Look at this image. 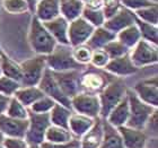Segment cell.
Returning a JSON list of instances; mask_svg holds the SVG:
<instances>
[{
	"instance_id": "3957f363",
	"label": "cell",
	"mask_w": 158,
	"mask_h": 148,
	"mask_svg": "<svg viewBox=\"0 0 158 148\" xmlns=\"http://www.w3.org/2000/svg\"><path fill=\"white\" fill-rule=\"evenodd\" d=\"M46 66L51 71L61 73L69 70H81L86 67L80 66L73 57L70 45L56 44L52 52L46 56Z\"/></svg>"
},
{
	"instance_id": "7a4b0ae2",
	"label": "cell",
	"mask_w": 158,
	"mask_h": 148,
	"mask_svg": "<svg viewBox=\"0 0 158 148\" xmlns=\"http://www.w3.org/2000/svg\"><path fill=\"white\" fill-rule=\"evenodd\" d=\"M28 43L34 52L40 56H48L56 46V41L49 33L42 22L33 17L28 31Z\"/></svg>"
},
{
	"instance_id": "f907efd6",
	"label": "cell",
	"mask_w": 158,
	"mask_h": 148,
	"mask_svg": "<svg viewBox=\"0 0 158 148\" xmlns=\"http://www.w3.org/2000/svg\"><path fill=\"white\" fill-rule=\"evenodd\" d=\"M80 1H81V2H87L88 0H80Z\"/></svg>"
},
{
	"instance_id": "f5cc1de1",
	"label": "cell",
	"mask_w": 158,
	"mask_h": 148,
	"mask_svg": "<svg viewBox=\"0 0 158 148\" xmlns=\"http://www.w3.org/2000/svg\"><path fill=\"white\" fill-rule=\"evenodd\" d=\"M0 148H5V147H3V145H2V144H0Z\"/></svg>"
},
{
	"instance_id": "277c9868",
	"label": "cell",
	"mask_w": 158,
	"mask_h": 148,
	"mask_svg": "<svg viewBox=\"0 0 158 148\" xmlns=\"http://www.w3.org/2000/svg\"><path fill=\"white\" fill-rule=\"evenodd\" d=\"M127 99H128L129 108H130V118H129L127 125L131 127V128L143 130L150 115L157 109L142 102L132 89L128 88Z\"/></svg>"
},
{
	"instance_id": "e575fe53",
	"label": "cell",
	"mask_w": 158,
	"mask_h": 148,
	"mask_svg": "<svg viewBox=\"0 0 158 148\" xmlns=\"http://www.w3.org/2000/svg\"><path fill=\"white\" fill-rule=\"evenodd\" d=\"M137 18H139L142 22L152 24V25H157L158 24V8L157 3L152 5V6L146 7L142 9L135 10L133 11Z\"/></svg>"
},
{
	"instance_id": "8d00e7d4",
	"label": "cell",
	"mask_w": 158,
	"mask_h": 148,
	"mask_svg": "<svg viewBox=\"0 0 158 148\" xmlns=\"http://www.w3.org/2000/svg\"><path fill=\"white\" fill-rule=\"evenodd\" d=\"M103 50L107 53V56L110 57V59H115V58H118V57L128 54L129 51H130L128 48H125V46L116 39L111 41L109 44H106Z\"/></svg>"
},
{
	"instance_id": "2e32d148",
	"label": "cell",
	"mask_w": 158,
	"mask_h": 148,
	"mask_svg": "<svg viewBox=\"0 0 158 148\" xmlns=\"http://www.w3.org/2000/svg\"><path fill=\"white\" fill-rule=\"evenodd\" d=\"M124 148H147L148 135L143 130L123 125L118 128Z\"/></svg>"
},
{
	"instance_id": "4dcf8cb0",
	"label": "cell",
	"mask_w": 158,
	"mask_h": 148,
	"mask_svg": "<svg viewBox=\"0 0 158 148\" xmlns=\"http://www.w3.org/2000/svg\"><path fill=\"white\" fill-rule=\"evenodd\" d=\"M135 23L138 26L140 34H141V40H145L147 42L152 43L154 45L158 44V27L157 25L142 22L139 18H137L135 15Z\"/></svg>"
},
{
	"instance_id": "1f68e13d",
	"label": "cell",
	"mask_w": 158,
	"mask_h": 148,
	"mask_svg": "<svg viewBox=\"0 0 158 148\" xmlns=\"http://www.w3.org/2000/svg\"><path fill=\"white\" fill-rule=\"evenodd\" d=\"M28 113H30L28 108L23 105L16 97H14V96L10 97L5 114H7L10 118L18 119V120H27L28 119Z\"/></svg>"
},
{
	"instance_id": "836d02e7",
	"label": "cell",
	"mask_w": 158,
	"mask_h": 148,
	"mask_svg": "<svg viewBox=\"0 0 158 148\" xmlns=\"http://www.w3.org/2000/svg\"><path fill=\"white\" fill-rule=\"evenodd\" d=\"M71 50H73V59L76 60L80 66L86 67L87 65H89L93 53V50L89 46H87L86 44H81V45L71 46Z\"/></svg>"
},
{
	"instance_id": "5b68a950",
	"label": "cell",
	"mask_w": 158,
	"mask_h": 148,
	"mask_svg": "<svg viewBox=\"0 0 158 148\" xmlns=\"http://www.w3.org/2000/svg\"><path fill=\"white\" fill-rule=\"evenodd\" d=\"M51 121L49 113H28V127L25 135V140L30 146H40L45 140V132Z\"/></svg>"
},
{
	"instance_id": "f1b7e54d",
	"label": "cell",
	"mask_w": 158,
	"mask_h": 148,
	"mask_svg": "<svg viewBox=\"0 0 158 148\" xmlns=\"http://www.w3.org/2000/svg\"><path fill=\"white\" fill-rule=\"evenodd\" d=\"M75 137L69 131V129H64L56 125H50L45 132V140L44 142H54V144H67L75 140Z\"/></svg>"
},
{
	"instance_id": "9c48e42d",
	"label": "cell",
	"mask_w": 158,
	"mask_h": 148,
	"mask_svg": "<svg viewBox=\"0 0 158 148\" xmlns=\"http://www.w3.org/2000/svg\"><path fill=\"white\" fill-rule=\"evenodd\" d=\"M113 78L109 73H102L101 70H86L80 74V87L81 92L98 94Z\"/></svg>"
},
{
	"instance_id": "4316f807",
	"label": "cell",
	"mask_w": 158,
	"mask_h": 148,
	"mask_svg": "<svg viewBox=\"0 0 158 148\" xmlns=\"http://www.w3.org/2000/svg\"><path fill=\"white\" fill-rule=\"evenodd\" d=\"M43 96L44 94L39 88V86H20L18 91L15 93L14 97H16L26 108H30L33 103H35Z\"/></svg>"
},
{
	"instance_id": "d590c367",
	"label": "cell",
	"mask_w": 158,
	"mask_h": 148,
	"mask_svg": "<svg viewBox=\"0 0 158 148\" xmlns=\"http://www.w3.org/2000/svg\"><path fill=\"white\" fill-rule=\"evenodd\" d=\"M20 82L17 80L6 77V76L1 75L0 76V94L6 96H11L15 95V93L18 91V88L20 87Z\"/></svg>"
},
{
	"instance_id": "bcb514c9",
	"label": "cell",
	"mask_w": 158,
	"mask_h": 148,
	"mask_svg": "<svg viewBox=\"0 0 158 148\" xmlns=\"http://www.w3.org/2000/svg\"><path fill=\"white\" fill-rule=\"evenodd\" d=\"M25 2L27 3V6H28V9H30V11L34 13V11H35V8H36L37 0H25Z\"/></svg>"
},
{
	"instance_id": "11a10c76",
	"label": "cell",
	"mask_w": 158,
	"mask_h": 148,
	"mask_svg": "<svg viewBox=\"0 0 158 148\" xmlns=\"http://www.w3.org/2000/svg\"><path fill=\"white\" fill-rule=\"evenodd\" d=\"M0 53H1V48H0Z\"/></svg>"
},
{
	"instance_id": "f35d334b",
	"label": "cell",
	"mask_w": 158,
	"mask_h": 148,
	"mask_svg": "<svg viewBox=\"0 0 158 148\" xmlns=\"http://www.w3.org/2000/svg\"><path fill=\"white\" fill-rule=\"evenodd\" d=\"M2 6L10 14H23L30 10L25 0H2Z\"/></svg>"
},
{
	"instance_id": "7c38bea8",
	"label": "cell",
	"mask_w": 158,
	"mask_h": 148,
	"mask_svg": "<svg viewBox=\"0 0 158 148\" xmlns=\"http://www.w3.org/2000/svg\"><path fill=\"white\" fill-rule=\"evenodd\" d=\"M52 74L63 94L70 99L78 93L81 92L80 70H69V71H61V73L52 71Z\"/></svg>"
},
{
	"instance_id": "603a6c76",
	"label": "cell",
	"mask_w": 158,
	"mask_h": 148,
	"mask_svg": "<svg viewBox=\"0 0 158 148\" xmlns=\"http://www.w3.org/2000/svg\"><path fill=\"white\" fill-rule=\"evenodd\" d=\"M103 123V140L98 148H124L122 137L118 128L113 127L109 122L102 119Z\"/></svg>"
},
{
	"instance_id": "5bb4252c",
	"label": "cell",
	"mask_w": 158,
	"mask_h": 148,
	"mask_svg": "<svg viewBox=\"0 0 158 148\" xmlns=\"http://www.w3.org/2000/svg\"><path fill=\"white\" fill-rule=\"evenodd\" d=\"M28 127L27 120H18L8 116L7 114H0V131L5 137H18L25 138Z\"/></svg>"
},
{
	"instance_id": "8992f818",
	"label": "cell",
	"mask_w": 158,
	"mask_h": 148,
	"mask_svg": "<svg viewBox=\"0 0 158 148\" xmlns=\"http://www.w3.org/2000/svg\"><path fill=\"white\" fill-rule=\"evenodd\" d=\"M22 67V86H37L43 77V74L48 68L46 66V56L36 54L33 58L26 59L20 63Z\"/></svg>"
},
{
	"instance_id": "83f0119b",
	"label": "cell",
	"mask_w": 158,
	"mask_h": 148,
	"mask_svg": "<svg viewBox=\"0 0 158 148\" xmlns=\"http://www.w3.org/2000/svg\"><path fill=\"white\" fill-rule=\"evenodd\" d=\"M0 66H1V73H2L3 76L9 77V78L20 82L22 76H23L20 63L16 62L15 60L9 58L2 51L0 53Z\"/></svg>"
},
{
	"instance_id": "ac0fdd59",
	"label": "cell",
	"mask_w": 158,
	"mask_h": 148,
	"mask_svg": "<svg viewBox=\"0 0 158 148\" xmlns=\"http://www.w3.org/2000/svg\"><path fill=\"white\" fill-rule=\"evenodd\" d=\"M44 27L49 31V33L53 36L58 44L69 45L68 40V28H69V22L63 18L61 15L56 17L54 19H51L49 22L43 23Z\"/></svg>"
},
{
	"instance_id": "ba28073f",
	"label": "cell",
	"mask_w": 158,
	"mask_h": 148,
	"mask_svg": "<svg viewBox=\"0 0 158 148\" xmlns=\"http://www.w3.org/2000/svg\"><path fill=\"white\" fill-rule=\"evenodd\" d=\"M130 59L137 68L152 66L158 61L157 45L147 42L145 40H140L130 51Z\"/></svg>"
},
{
	"instance_id": "cb8c5ba5",
	"label": "cell",
	"mask_w": 158,
	"mask_h": 148,
	"mask_svg": "<svg viewBox=\"0 0 158 148\" xmlns=\"http://www.w3.org/2000/svg\"><path fill=\"white\" fill-rule=\"evenodd\" d=\"M116 39V35L112 32H110L109 30H106L104 26L96 27L88 41L86 42V45L89 46L90 49L94 50H99L104 49V46L106 44H109L111 41Z\"/></svg>"
},
{
	"instance_id": "c3c4849f",
	"label": "cell",
	"mask_w": 158,
	"mask_h": 148,
	"mask_svg": "<svg viewBox=\"0 0 158 148\" xmlns=\"http://www.w3.org/2000/svg\"><path fill=\"white\" fill-rule=\"evenodd\" d=\"M28 148H41L40 146H28Z\"/></svg>"
},
{
	"instance_id": "e0dca14e",
	"label": "cell",
	"mask_w": 158,
	"mask_h": 148,
	"mask_svg": "<svg viewBox=\"0 0 158 148\" xmlns=\"http://www.w3.org/2000/svg\"><path fill=\"white\" fill-rule=\"evenodd\" d=\"M106 73H109L112 76H118V77H125V76L133 75L138 71V68L133 65V62L130 59V56L124 54L122 57H118L115 59H111L109 63L104 68Z\"/></svg>"
},
{
	"instance_id": "8fae6325",
	"label": "cell",
	"mask_w": 158,
	"mask_h": 148,
	"mask_svg": "<svg viewBox=\"0 0 158 148\" xmlns=\"http://www.w3.org/2000/svg\"><path fill=\"white\" fill-rule=\"evenodd\" d=\"M95 27L92 24H89L82 17H79L77 19L69 23L68 28V40H69L70 46H77L86 44L90 35L93 34Z\"/></svg>"
},
{
	"instance_id": "52a82bcc",
	"label": "cell",
	"mask_w": 158,
	"mask_h": 148,
	"mask_svg": "<svg viewBox=\"0 0 158 148\" xmlns=\"http://www.w3.org/2000/svg\"><path fill=\"white\" fill-rule=\"evenodd\" d=\"M71 110L76 113L87 115L92 119L99 118L101 104L97 94L80 92L71 97Z\"/></svg>"
},
{
	"instance_id": "7bdbcfd3",
	"label": "cell",
	"mask_w": 158,
	"mask_h": 148,
	"mask_svg": "<svg viewBox=\"0 0 158 148\" xmlns=\"http://www.w3.org/2000/svg\"><path fill=\"white\" fill-rule=\"evenodd\" d=\"M157 113H158V111L156 110V111L150 115V118L148 119V121H147L145 128H143V131H145L146 133L150 132V133L157 135V131H158V122H157L158 114Z\"/></svg>"
},
{
	"instance_id": "7402d4cb",
	"label": "cell",
	"mask_w": 158,
	"mask_h": 148,
	"mask_svg": "<svg viewBox=\"0 0 158 148\" xmlns=\"http://www.w3.org/2000/svg\"><path fill=\"white\" fill-rule=\"evenodd\" d=\"M129 118H130V108H129L128 99L125 96L124 99L111 111V113L107 115V118L104 120H106L113 127L120 128V127L127 125Z\"/></svg>"
},
{
	"instance_id": "6da1fadb",
	"label": "cell",
	"mask_w": 158,
	"mask_h": 148,
	"mask_svg": "<svg viewBox=\"0 0 158 148\" xmlns=\"http://www.w3.org/2000/svg\"><path fill=\"white\" fill-rule=\"evenodd\" d=\"M128 87L125 82L120 78H114L98 93L99 104H101V112L99 118L106 119L114 108L127 96Z\"/></svg>"
},
{
	"instance_id": "484cf974",
	"label": "cell",
	"mask_w": 158,
	"mask_h": 148,
	"mask_svg": "<svg viewBox=\"0 0 158 148\" xmlns=\"http://www.w3.org/2000/svg\"><path fill=\"white\" fill-rule=\"evenodd\" d=\"M73 110L67 108V106L56 103L52 110L49 112L50 121L51 125H56V127H61V128L68 129L69 127V119L73 114Z\"/></svg>"
},
{
	"instance_id": "d6986e66",
	"label": "cell",
	"mask_w": 158,
	"mask_h": 148,
	"mask_svg": "<svg viewBox=\"0 0 158 148\" xmlns=\"http://www.w3.org/2000/svg\"><path fill=\"white\" fill-rule=\"evenodd\" d=\"M103 133L102 119L97 118L92 128L79 139V148H98L103 140Z\"/></svg>"
},
{
	"instance_id": "7dc6e473",
	"label": "cell",
	"mask_w": 158,
	"mask_h": 148,
	"mask_svg": "<svg viewBox=\"0 0 158 148\" xmlns=\"http://www.w3.org/2000/svg\"><path fill=\"white\" fill-rule=\"evenodd\" d=\"M3 139H5V136H3V133L1 131H0V144H2Z\"/></svg>"
},
{
	"instance_id": "30bf717a",
	"label": "cell",
	"mask_w": 158,
	"mask_h": 148,
	"mask_svg": "<svg viewBox=\"0 0 158 148\" xmlns=\"http://www.w3.org/2000/svg\"><path fill=\"white\" fill-rule=\"evenodd\" d=\"M37 86H39V88L42 91L43 94L45 96H49L50 99H52L56 103L62 104V105L71 109V101H70L69 97H67L63 94V92L59 87L56 80L54 79L52 71L49 68L45 69L42 79H41V82H39Z\"/></svg>"
},
{
	"instance_id": "f6af8a7d",
	"label": "cell",
	"mask_w": 158,
	"mask_h": 148,
	"mask_svg": "<svg viewBox=\"0 0 158 148\" xmlns=\"http://www.w3.org/2000/svg\"><path fill=\"white\" fill-rule=\"evenodd\" d=\"M10 97L9 96L2 95L0 94V114H5L7 110V106H8V103H9Z\"/></svg>"
},
{
	"instance_id": "db71d44e",
	"label": "cell",
	"mask_w": 158,
	"mask_h": 148,
	"mask_svg": "<svg viewBox=\"0 0 158 148\" xmlns=\"http://www.w3.org/2000/svg\"><path fill=\"white\" fill-rule=\"evenodd\" d=\"M71 148H79V146H73V147H71Z\"/></svg>"
},
{
	"instance_id": "ab89813d",
	"label": "cell",
	"mask_w": 158,
	"mask_h": 148,
	"mask_svg": "<svg viewBox=\"0 0 158 148\" xmlns=\"http://www.w3.org/2000/svg\"><path fill=\"white\" fill-rule=\"evenodd\" d=\"M110 60H111L110 57L107 56V53L103 49L94 50L92 53V58H90L89 65H92L93 67H95L97 69H104Z\"/></svg>"
},
{
	"instance_id": "74e56055",
	"label": "cell",
	"mask_w": 158,
	"mask_h": 148,
	"mask_svg": "<svg viewBox=\"0 0 158 148\" xmlns=\"http://www.w3.org/2000/svg\"><path fill=\"white\" fill-rule=\"evenodd\" d=\"M54 104H56V102L52 99L44 95L43 97L37 99L35 103H33L28 109L34 113H49L54 106Z\"/></svg>"
},
{
	"instance_id": "816d5d0a",
	"label": "cell",
	"mask_w": 158,
	"mask_h": 148,
	"mask_svg": "<svg viewBox=\"0 0 158 148\" xmlns=\"http://www.w3.org/2000/svg\"><path fill=\"white\" fill-rule=\"evenodd\" d=\"M2 75V73H1V66H0V76Z\"/></svg>"
},
{
	"instance_id": "d6a6232c",
	"label": "cell",
	"mask_w": 158,
	"mask_h": 148,
	"mask_svg": "<svg viewBox=\"0 0 158 148\" xmlns=\"http://www.w3.org/2000/svg\"><path fill=\"white\" fill-rule=\"evenodd\" d=\"M81 17L85 20H87L89 24H92L93 26L99 27L103 26V24L105 22V17L102 9H95V8H89V7H84Z\"/></svg>"
},
{
	"instance_id": "44dd1931",
	"label": "cell",
	"mask_w": 158,
	"mask_h": 148,
	"mask_svg": "<svg viewBox=\"0 0 158 148\" xmlns=\"http://www.w3.org/2000/svg\"><path fill=\"white\" fill-rule=\"evenodd\" d=\"M36 18L40 22H49L60 16L59 0H39L36 3L35 11Z\"/></svg>"
},
{
	"instance_id": "9f6ffc18",
	"label": "cell",
	"mask_w": 158,
	"mask_h": 148,
	"mask_svg": "<svg viewBox=\"0 0 158 148\" xmlns=\"http://www.w3.org/2000/svg\"><path fill=\"white\" fill-rule=\"evenodd\" d=\"M37 1H39V0H37Z\"/></svg>"
},
{
	"instance_id": "b9f144b4",
	"label": "cell",
	"mask_w": 158,
	"mask_h": 148,
	"mask_svg": "<svg viewBox=\"0 0 158 148\" xmlns=\"http://www.w3.org/2000/svg\"><path fill=\"white\" fill-rule=\"evenodd\" d=\"M5 148H28V144L25 138H18V137H5L2 142Z\"/></svg>"
},
{
	"instance_id": "4fadbf2b",
	"label": "cell",
	"mask_w": 158,
	"mask_h": 148,
	"mask_svg": "<svg viewBox=\"0 0 158 148\" xmlns=\"http://www.w3.org/2000/svg\"><path fill=\"white\" fill-rule=\"evenodd\" d=\"M132 91L142 102L152 106L158 108V78L157 76L147 78L145 80L137 82Z\"/></svg>"
},
{
	"instance_id": "681fc988",
	"label": "cell",
	"mask_w": 158,
	"mask_h": 148,
	"mask_svg": "<svg viewBox=\"0 0 158 148\" xmlns=\"http://www.w3.org/2000/svg\"><path fill=\"white\" fill-rule=\"evenodd\" d=\"M149 1H152V2H154V3H157V0H149Z\"/></svg>"
},
{
	"instance_id": "9a60e30c",
	"label": "cell",
	"mask_w": 158,
	"mask_h": 148,
	"mask_svg": "<svg viewBox=\"0 0 158 148\" xmlns=\"http://www.w3.org/2000/svg\"><path fill=\"white\" fill-rule=\"evenodd\" d=\"M132 24H135V13L122 6L115 15H113L111 18L104 22L103 26L116 35L118 32H121Z\"/></svg>"
},
{
	"instance_id": "ee69618b",
	"label": "cell",
	"mask_w": 158,
	"mask_h": 148,
	"mask_svg": "<svg viewBox=\"0 0 158 148\" xmlns=\"http://www.w3.org/2000/svg\"><path fill=\"white\" fill-rule=\"evenodd\" d=\"M73 146H79V139H75V140L67 142V144H54V142H43L40 145V147L41 148H71Z\"/></svg>"
},
{
	"instance_id": "ffe728a7",
	"label": "cell",
	"mask_w": 158,
	"mask_h": 148,
	"mask_svg": "<svg viewBox=\"0 0 158 148\" xmlns=\"http://www.w3.org/2000/svg\"><path fill=\"white\" fill-rule=\"evenodd\" d=\"M96 119H92L87 115L73 112L69 119V131L76 139H80L89 129L92 128Z\"/></svg>"
},
{
	"instance_id": "f546056e",
	"label": "cell",
	"mask_w": 158,
	"mask_h": 148,
	"mask_svg": "<svg viewBox=\"0 0 158 148\" xmlns=\"http://www.w3.org/2000/svg\"><path fill=\"white\" fill-rule=\"evenodd\" d=\"M116 40L120 41L125 48L131 50L141 40V34H140L138 26L135 23L130 26L125 27L124 30H122L121 32H118L116 34Z\"/></svg>"
},
{
	"instance_id": "d4e9b609",
	"label": "cell",
	"mask_w": 158,
	"mask_h": 148,
	"mask_svg": "<svg viewBox=\"0 0 158 148\" xmlns=\"http://www.w3.org/2000/svg\"><path fill=\"white\" fill-rule=\"evenodd\" d=\"M60 15L68 22H73L81 17L85 3L80 0H59Z\"/></svg>"
},
{
	"instance_id": "60d3db41",
	"label": "cell",
	"mask_w": 158,
	"mask_h": 148,
	"mask_svg": "<svg viewBox=\"0 0 158 148\" xmlns=\"http://www.w3.org/2000/svg\"><path fill=\"white\" fill-rule=\"evenodd\" d=\"M120 2L122 3V6L128 8L131 11H135V10L156 5V3L152 2V1H149V0H120Z\"/></svg>"
}]
</instances>
